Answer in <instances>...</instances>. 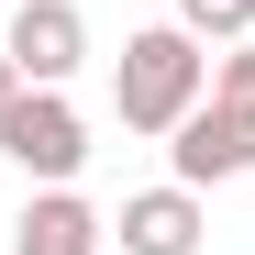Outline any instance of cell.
Returning <instances> with one entry per match:
<instances>
[{"instance_id":"9c48e42d","label":"cell","mask_w":255,"mask_h":255,"mask_svg":"<svg viewBox=\"0 0 255 255\" xmlns=\"http://www.w3.org/2000/svg\"><path fill=\"white\" fill-rule=\"evenodd\" d=\"M11 100H22V67H11V56H0V111H11Z\"/></svg>"},{"instance_id":"7a4b0ae2","label":"cell","mask_w":255,"mask_h":255,"mask_svg":"<svg viewBox=\"0 0 255 255\" xmlns=\"http://www.w3.org/2000/svg\"><path fill=\"white\" fill-rule=\"evenodd\" d=\"M0 155H11L22 178H45V189H67L78 166H89V122L67 111V89H22L11 111H0Z\"/></svg>"},{"instance_id":"6da1fadb","label":"cell","mask_w":255,"mask_h":255,"mask_svg":"<svg viewBox=\"0 0 255 255\" xmlns=\"http://www.w3.org/2000/svg\"><path fill=\"white\" fill-rule=\"evenodd\" d=\"M211 89V56L189 22H155V33H122V67H111V111L122 133H178Z\"/></svg>"},{"instance_id":"3957f363","label":"cell","mask_w":255,"mask_h":255,"mask_svg":"<svg viewBox=\"0 0 255 255\" xmlns=\"http://www.w3.org/2000/svg\"><path fill=\"white\" fill-rule=\"evenodd\" d=\"M0 56L22 67V89H67L78 56H89V22H78V0H11V22H0Z\"/></svg>"},{"instance_id":"52a82bcc","label":"cell","mask_w":255,"mask_h":255,"mask_svg":"<svg viewBox=\"0 0 255 255\" xmlns=\"http://www.w3.org/2000/svg\"><path fill=\"white\" fill-rule=\"evenodd\" d=\"M178 22L200 33V45H244V33H255V0H178Z\"/></svg>"},{"instance_id":"5b68a950","label":"cell","mask_w":255,"mask_h":255,"mask_svg":"<svg viewBox=\"0 0 255 255\" xmlns=\"http://www.w3.org/2000/svg\"><path fill=\"white\" fill-rule=\"evenodd\" d=\"M111 233H122V255H200V233H211V222H200V189L178 178V189L122 200V222H111Z\"/></svg>"},{"instance_id":"277c9868","label":"cell","mask_w":255,"mask_h":255,"mask_svg":"<svg viewBox=\"0 0 255 255\" xmlns=\"http://www.w3.org/2000/svg\"><path fill=\"white\" fill-rule=\"evenodd\" d=\"M166 155H178V178H189V189L255 178V111H244V100H200L178 133H166Z\"/></svg>"},{"instance_id":"8992f818","label":"cell","mask_w":255,"mask_h":255,"mask_svg":"<svg viewBox=\"0 0 255 255\" xmlns=\"http://www.w3.org/2000/svg\"><path fill=\"white\" fill-rule=\"evenodd\" d=\"M100 233H111V222H100L78 189H45V200L11 222V255H100Z\"/></svg>"},{"instance_id":"ba28073f","label":"cell","mask_w":255,"mask_h":255,"mask_svg":"<svg viewBox=\"0 0 255 255\" xmlns=\"http://www.w3.org/2000/svg\"><path fill=\"white\" fill-rule=\"evenodd\" d=\"M211 100H244V111H255V45H233L222 67H211Z\"/></svg>"}]
</instances>
